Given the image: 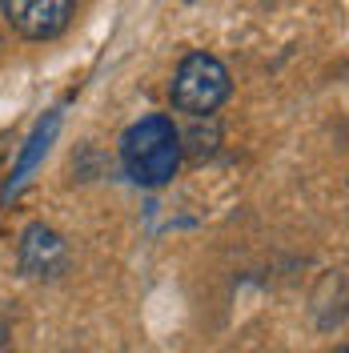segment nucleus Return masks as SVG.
Here are the masks:
<instances>
[{
  "label": "nucleus",
  "instance_id": "obj_4",
  "mask_svg": "<svg viewBox=\"0 0 349 353\" xmlns=\"http://www.w3.org/2000/svg\"><path fill=\"white\" fill-rule=\"evenodd\" d=\"M17 261H21L24 277H57L68 265V245L52 225L32 221V225H24V233H21Z\"/></svg>",
  "mask_w": 349,
  "mask_h": 353
},
{
  "label": "nucleus",
  "instance_id": "obj_1",
  "mask_svg": "<svg viewBox=\"0 0 349 353\" xmlns=\"http://www.w3.org/2000/svg\"><path fill=\"white\" fill-rule=\"evenodd\" d=\"M181 153H185L181 129L165 112H149V117L132 121L121 137V165H125L129 181L141 189L169 185L181 169Z\"/></svg>",
  "mask_w": 349,
  "mask_h": 353
},
{
  "label": "nucleus",
  "instance_id": "obj_5",
  "mask_svg": "<svg viewBox=\"0 0 349 353\" xmlns=\"http://www.w3.org/2000/svg\"><path fill=\"white\" fill-rule=\"evenodd\" d=\"M57 129H61V109H48V117H41V121H37V129H32V137L24 141V153H21V161H17L12 181H8V193H17L24 181H28V173L44 161V153H48V145H52Z\"/></svg>",
  "mask_w": 349,
  "mask_h": 353
},
{
  "label": "nucleus",
  "instance_id": "obj_6",
  "mask_svg": "<svg viewBox=\"0 0 349 353\" xmlns=\"http://www.w3.org/2000/svg\"><path fill=\"white\" fill-rule=\"evenodd\" d=\"M333 353H349V350H346V345H337V350H333Z\"/></svg>",
  "mask_w": 349,
  "mask_h": 353
},
{
  "label": "nucleus",
  "instance_id": "obj_7",
  "mask_svg": "<svg viewBox=\"0 0 349 353\" xmlns=\"http://www.w3.org/2000/svg\"><path fill=\"white\" fill-rule=\"evenodd\" d=\"M0 345H4V330H0Z\"/></svg>",
  "mask_w": 349,
  "mask_h": 353
},
{
  "label": "nucleus",
  "instance_id": "obj_2",
  "mask_svg": "<svg viewBox=\"0 0 349 353\" xmlns=\"http://www.w3.org/2000/svg\"><path fill=\"white\" fill-rule=\"evenodd\" d=\"M233 92V77L225 61H217L213 52H189L181 57L173 81H169V101L177 112L189 117H213V112L229 101Z\"/></svg>",
  "mask_w": 349,
  "mask_h": 353
},
{
  "label": "nucleus",
  "instance_id": "obj_3",
  "mask_svg": "<svg viewBox=\"0 0 349 353\" xmlns=\"http://www.w3.org/2000/svg\"><path fill=\"white\" fill-rule=\"evenodd\" d=\"M0 12L24 41H52L72 24L77 8L68 0H4Z\"/></svg>",
  "mask_w": 349,
  "mask_h": 353
}]
</instances>
